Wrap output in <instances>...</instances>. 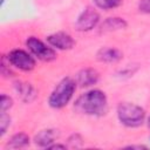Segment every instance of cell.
Segmentation results:
<instances>
[{
    "label": "cell",
    "instance_id": "52a82bcc",
    "mask_svg": "<svg viewBox=\"0 0 150 150\" xmlns=\"http://www.w3.org/2000/svg\"><path fill=\"white\" fill-rule=\"evenodd\" d=\"M47 42L52 47L57 48V49H61V50L70 49L75 45L74 39L69 34L63 33V32H57V33H54V34L49 35L47 38Z\"/></svg>",
    "mask_w": 150,
    "mask_h": 150
},
{
    "label": "cell",
    "instance_id": "2e32d148",
    "mask_svg": "<svg viewBox=\"0 0 150 150\" xmlns=\"http://www.w3.org/2000/svg\"><path fill=\"white\" fill-rule=\"evenodd\" d=\"M11 123V118L8 115H6V112H1V117H0V130H1V136L6 132L7 127Z\"/></svg>",
    "mask_w": 150,
    "mask_h": 150
},
{
    "label": "cell",
    "instance_id": "9a60e30c",
    "mask_svg": "<svg viewBox=\"0 0 150 150\" xmlns=\"http://www.w3.org/2000/svg\"><path fill=\"white\" fill-rule=\"evenodd\" d=\"M13 104V101L9 96L7 95H1V98H0V109H1V112H5L7 109H9Z\"/></svg>",
    "mask_w": 150,
    "mask_h": 150
},
{
    "label": "cell",
    "instance_id": "ba28073f",
    "mask_svg": "<svg viewBox=\"0 0 150 150\" xmlns=\"http://www.w3.org/2000/svg\"><path fill=\"white\" fill-rule=\"evenodd\" d=\"M76 81L81 87H90L98 81V73L95 69L86 68L77 74Z\"/></svg>",
    "mask_w": 150,
    "mask_h": 150
},
{
    "label": "cell",
    "instance_id": "d6986e66",
    "mask_svg": "<svg viewBox=\"0 0 150 150\" xmlns=\"http://www.w3.org/2000/svg\"><path fill=\"white\" fill-rule=\"evenodd\" d=\"M148 125H149V128H150V117L148 118Z\"/></svg>",
    "mask_w": 150,
    "mask_h": 150
},
{
    "label": "cell",
    "instance_id": "8992f818",
    "mask_svg": "<svg viewBox=\"0 0 150 150\" xmlns=\"http://www.w3.org/2000/svg\"><path fill=\"white\" fill-rule=\"evenodd\" d=\"M100 21V15L94 9V8H86L80 16L77 18V21L75 23L76 29L81 30V32H87V30H91L94 27H96V25Z\"/></svg>",
    "mask_w": 150,
    "mask_h": 150
},
{
    "label": "cell",
    "instance_id": "277c9868",
    "mask_svg": "<svg viewBox=\"0 0 150 150\" xmlns=\"http://www.w3.org/2000/svg\"><path fill=\"white\" fill-rule=\"evenodd\" d=\"M26 45H27L28 49L30 50V53H32L35 57H38L39 60H41V61H47V62H49V61H53V60L56 59V53H55V50H54L52 47L45 45L41 40L36 39L35 36L28 38L27 41H26Z\"/></svg>",
    "mask_w": 150,
    "mask_h": 150
},
{
    "label": "cell",
    "instance_id": "8fae6325",
    "mask_svg": "<svg viewBox=\"0 0 150 150\" xmlns=\"http://www.w3.org/2000/svg\"><path fill=\"white\" fill-rule=\"evenodd\" d=\"M127 27V22L121 18H108L103 25L102 30H116V29H123Z\"/></svg>",
    "mask_w": 150,
    "mask_h": 150
},
{
    "label": "cell",
    "instance_id": "7c38bea8",
    "mask_svg": "<svg viewBox=\"0 0 150 150\" xmlns=\"http://www.w3.org/2000/svg\"><path fill=\"white\" fill-rule=\"evenodd\" d=\"M28 143H29V138L26 134H16L9 139V142L7 143V146L12 149H18V148L26 146Z\"/></svg>",
    "mask_w": 150,
    "mask_h": 150
},
{
    "label": "cell",
    "instance_id": "3957f363",
    "mask_svg": "<svg viewBox=\"0 0 150 150\" xmlns=\"http://www.w3.org/2000/svg\"><path fill=\"white\" fill-rule=\"evenodd\" d=\"M117 117L120 122L129 128H137L143 124L145 118V111L137 104L124 102L117 108Z\"/></svg>",
    "mask_w": 150,
    "mask_h": 150
},
{
    "label": "cell",
    "instance_id": "4fadbf2b",
    "mask_svg": "<svg viewBox=\"0 0 150 150\" xmlns=\"http://www.w3.org/2000/svg\"><path fill=\"white\" fill-rule=\"evenodd\" d=\"M16 89H18V93L22 96V98L25 101H30L32 98H29V96L34 97V90L29 86V83H18Z\"/></svg>",
    "mask_w": 150,
    "mask_h": 150
},
{
    "label": "cell",
    "instance_id": "7a4b0ae2",
    "mask_svg": "<svg viewBox=\"0 0 150 150\" xmlns=\"http://www.w3.org/2000/svg\"><path fill=\"white\" fill-rule=\"evenodd\" d=\"M76 89V82L75 80H73L71 77H64L62 79L56 87L54 88V90L52 91L48 103L52 108L55 109H60L66 107L69 101L71 100L74 93Z\"/></svg>",
    "mask_w": 150,
    "mask_h": 150
},
{
    "label": "cell",
    "instance_id": "5bb4252c",
    "mask_svg": "<svg viewBox=\"0 0 150 150\" xmlns=\"http://www.w3.org/2000/svg\"><path fill=\"white\" fill-rule=\"evenodd\" d=\"M122 1L123 0H94L95 5L98 8L105 9V11H109V9H112V8L118 7L122 4Z\"/></svg>",
    "mask_w": 150,
    "mask_h": 150
},
{
    "label": "cell",
    "instance_id": "e0dca14e",
    "mask_svg": "<svg viewBox=\"0 0 150 150\" xmlns=\"http://www.w3.org/2000/svg\"><path fill=\"white\" fill-rule=\"evenodd\" d=\"M138 8L141 12L150 14V0H141L138 4Z\"/></svg>",
    "mask_w": 150,
    "mask_h": 150
},
{
    "label": "cell",
    "instance_id": "9c48e42d",
    "mask_svg": "<svg viewBox=\"0 0 150 150\" xmlns=\"http://www.w3.org/2000/svg\"><path fill=\"white\" fill-rule=\"evenodd\" d=\"M97 59L102 62L114 63L122 59V53L112 47H103L97 52Z\"/></svg>",
    "mask_w": 150,
    "mask_h": 150
},
{
    "label": "cell",
    "instance_id": "30bf717a",
    "mask_svg": "<svg viewBox=\"0 0 150 150\" xmlns=\"http://www.w3.org/2000/svg\"><path fill=\"white\" fill-rule=\"evenodd\" d=\"M56 137H57V134H56V131L53 130V129L41 130V131L35 136V143H36L39 146L48 148L49 145H52V143L55 141Z\"/></svg>",
    "mask_w": 150,
    "mask_h": 150
},
{
    "label": "cell",
    "instance_id": "5b68a950",
    "mask_svg": "<svg viewBox=\"0 0 150 150\" xmlns=\"http://www.w3.org/2000/svg\"><path fill=\"white\" fill-rule=\"evenodd\" d=\"M7 59H8V62L13 67H15L20 70H23V71H30L35 67L34 57L30 54H28L27 52L22 50V49L11 50Z\"/></svg>",
    "mask_w": 150,
    "mask_h": 150
},
{
    "label": "cell",
    "instance_id": "ac0fdd59",
    "mask_svg": "<svg viewBox=\"0 0 150 150\" xmlns=\"http://www.w3.org/2000/svg\"><path fill=\"white\" fill-rule=\"evenodd\" d=\"M64 148H66V146H64V145H61V144H55V145L52 144V145L48 146V149H64Z\"/></svg>",
    "mask_w": 150,
    "mask_h": 150
},
{
    "label": "cell",
    "instance_id": "6da1fadb",
    "mask_svg": "<svg viewBox=\"0 0 150 150\" xmlns=\"http://www.w3.org/2000/svg\"><path fill=\"white\" fill-rule=\"evenodd\" d=\"M74 107L79 112L86 115H103L108 107L107 96L102 90L93 89L81 95L75 101Z\"/></svg>",
    "mask_w": 150,
    "mask_h": 150
}]
</instances>
